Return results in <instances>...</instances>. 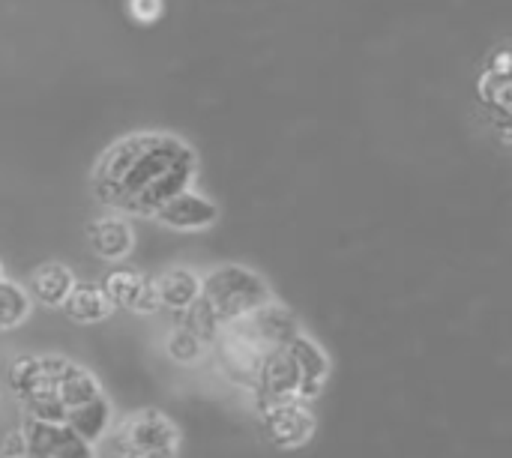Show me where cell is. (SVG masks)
Returning a JSON list of instances; mask_svg holds the SVG:
<instances>
[{"label":"cell","instance_id":"e0dca14e","mask_svg":"<svg viewBox=\"0 0 512 458\" xmlns=\"http://www.w3.org/2000/svg\"><path fill=\"white\" fill-rule=\"evenodd\" d=\"M9 387L15 396H21V402L45 387L48 384V375H45V366H42V357H18L12 366H9Z\"/></svg>","mask_w":512,"mask_h":458},{"label":"cell","instance_id":"7402d4cb","mask_svg":"<svg viewBox=\"0 0 512 458\" xmlns=\"http://www.w3.org/2000/svg\"><path fill=\"white\" fill-rule=\"evenodd\" d=\"M204 345L207 342H201L192 330H186L183 324H177L174 330H171V336H168V354H171V360H177V363H195L201 354H204Z\"/></svg>","mask_w":512,"mask_h":458},{"label":"cell","instance_id":"ac0fdd59","mask_svg":"<svg viewBox=\"0 0 512 458\" xmlns=\"http://www.w3.org/2000/svg\"><path fill=\"white\" fill-rule=\"evenodd\" d=\"M144 282L147 279L141 273H135V270H114V273L105 276L102 291H105V297H108L111 306L135 309V303H138V297L144 291Z\"/></svg>","mask_w":512,"mask_h":458},{"label":"cell","instance_id":"8992f818","mask_svg":"<svg viewBox=\"0 0 512 458\" xmlns=\"http://www.w3.org/2000/svg\"><path fill=\"white\" fill-rule=\"evenodd\" d=\"M261 426L267 441L276 447H303L315 435V417L306 402H279V405H258Z\"/></svg>","mask_w":512,"mask_h":458},{"label":"cell","instance_id":"7c38bea8","mask_svg":"<svg viewBox=\"0 0 512 458\" xmlns=\"http://www.w3.org/2000/svg\"><path fill=\"white\" fill-rule=\"evenodd\" d=\"M66 318L75 321V324H96V321H105L111 315V303L102 291V285H90V282H75L72 291L66 294V300L60 303Z\"/></svg>","mask_w":512,"mask_h":458},{"label":"cell","instance_id":"9a60e30c","mask_svg":"<svg viewBox=\"0 0 512 458\" xmlns=\"http://www.w3.org/2000/svg\"><path fill=\"white\" fill-rule=\"evenodd\" d=\"M72 285H75V276L60 261H48L33 273V297L45 306H60L66 294L72 291Z\"/></svg>","mask_w":512,"mask_h":458},{"label":"cell","instance_id":"52a82bcc","mask_svg":"<svg viewBox=\"0 0 512 458\" xmlns=\"http://www.w3.org/2000/svg\"><path fill=\"white\" fill-rule=\"evenodd\" d=\"M153 219L171 231H204L219 219V207L207 195H201L189 186V189L177 192L171 201H165L153 213Z\"/></svg>","mask_w":512,"mask_h":458},{"label":"cell","instance_id":"9c48e42d","mask_svg":"<svg viewBox=\"0 0 512 458\" xmlns=\"http://www.w3.org/2000/svg\"><path fill=\"white\" fill-rule=\"evenodd\" d=\"M42 366H45V375H48L51 390L66 405V411L102 396L96 378L87 369H81V366H75L69 360H63V357H42Z\"/></svg>","mask_w":512,"mask_h":458},{"label":"cell","instance_id":"603a6c76","mask_svg":"<svg viewBox=\"0 0 512 458\" xmlns=\"http://www.w3.org/2000/svg\"><path fill=\"white\" fill-rule=\"evenodd\" d=\"M126 9H129V15H132L135 21H141V24H153V21H159V18H162V12H165V0H126Z\"/></svg>","mask_w":512,"mask_h":458},{"label":"cell","instance_id":"ba28073f","mask_svg":"<svg viewBox=\"0 0 512 458\" xmlns=\"http://www.w3.org/2000/svg\"><path fill=\"white\" fill-rule=\"evenodd\" d=\"M237 324L246 330V336H249L261 351L279 348V345H285L288 339H294V336L300 333L294 312L285 309V306H279V303H273V300L264 303V306H258L255 312L237 318Z\"/></svg>","mask_w":512,"mask_h":458},{"label":"cell","instance_id":"4fadbf2b","mask_svg":"<svg viewBox=\"0 0 512 458\" xmlns=\"http://www.w3.org/2000/svg\"><path fill=\"white\" fill-rule=\"evenodd\" d=\"M156 291H159V306L180 315L201 297V279L186 267H174L156 279Z\"/></svg>","mask_w":512,"mask_h":458},{"label":"cell","instance_id":"44dd1931","mask_svg":"<svg viewBox=\"0 0 512 458\" xmlns=\"http://www.w3.org/2000/svg\"><path fill=\"white\" fill-rule=\"evenodd\" d=\"M24 408H27V417L39 420V423H63L66 420V405L57 399V393L51 387L27 396L24 399Z\"/></svg>","mask_w":512,"mask_h":458},{"label":"cell","instance_id":"d6986e66","mask_svg":"<svg viewBox=\"0 0 512 458\" xmlns=\"http://www.w3.org/2000/svg\"><path fill=\"white\" fill-rule=\"evenodd\" d=\"M30 315V297L15 282L0 279V330L18 327Z\"/></svg>","mask_w":512,"mask_h":458},{"label":"cell","instance_id":"cb8c5ba5","mask_svg":"<svg viewBox=\"0 0 512 458\" xmlns=\"http://www.w3.org/2000/svg\"><path fill=\"white\" fill-rule=\"evenodd\" d=\"M162 306H159V291H156V279H147L144 282V291H141V297H138V303H135V309L132 312H141V315H153V312H159Z\"/></svg>","mask_w":512,"mask_h":458},{"label":"cell","instance_id":"8fae6325","mask_svg":"<svg viewBox=\"0 0 512 458\" xmlns=\"http://www.w3.org/2000/svg\"><path fill=\"white\" fill-rule=\"evenodd\" d=\"M285 345H288V351H291V357H294V363H297V369H300L306 396L315 399V396L321 393L327 375H330V360H327V354H324L309 336H303V333H297V336L288 339Z\"/></svg>","mask_w":512,"mask_h":458},{"label":"cell","instance_id":"5b68a950","mask_svg":"<svg viewBox=\"0 0 512 458\" xmlns=\"http://www.w3.org/2000/svg\"><path fill=\"white\" fill-rule=\"evenodd\" d=\"M258 405H279V402H309L300 369L288 351V345L270 348L261 357L255 384H252Z\"/></svg>","mask_w":512,"mask_h":458},{"label":"cell","instance_id":"ffe728a7","mask_svg":"<svg viewBox=\"0 0 512 458\" xmlns=\"http://www.w3.org/2000/svg\"><path fill=\"white\" fill-rule=\"evenodd\" d=\"M180 324L186 327V330H192L201 342H213L216 336H219V330H222V321L216 318V312L198 297L189 309H183L180 315Z\"/></svg>","mask_w":512,"mask_h":458},{"label":"cell","instance_id":"d4e9b609","mask_svg":"<svg viewBox=\"0 0 512 458\" xmlns=\"http://www.w3.org/2000/svg\"><path fill=\"white\" fill-rule=\"evenodd\" d=\"M0 279H3V273H0Z\"/></svg>","mask_w":512,"mask_h":458},{"label":"cell","instance_id":"5bb4252c","mask_svg":"<svg viewBox=\"0 0 512 458\" xmlns=\"http://www.w3.org/2000/svg\"><path fill=\"white\" fill-rule=\"evenodd\" d=\"M81 441L87 444H99L111 426V405L105 402V396L93 399V402H84L78 408H69L66 411V420H63Z\"/></svg>","mask_w":512,"mask_h":458},{"label":"cell","instance_id":"6da1fadb","mask_svg":"<svg viewBox=\"0 0 512 458\" xmlns=\"http://www.w3.org/2000/svg\"><path fill=\"white\" fill-rule=\"evenodd\" d=\"M198 177L195 150L168 132H135L102 150L93 168L96 198L123 216H147Z\"/></svg>","mask_w":512,"mask_h":458},{"label":"cell","instance_id":"2e32d148","mask_svg":"<svg viewBox=\"0 0 512 458\" xmlns=\"http://www.w3.org/2000/svg\"><path fill=\"white\" fill-rule=\"evenodd\" d=\"M477 93L483 99V105L489 111H495V120L501 123V132L507 138V129H510V72H498V69H486L480 75V84H477Z\"/></svg>","mask_w":512,"mask_h":458},{"label":"cell","instance_id":"7a4b0ae2","mask_svg":"<svg viewBox=\"0 0 512 458\" xmlns=\"http://www.w3.org/2000/svg\"><path fill=\"white\" fill-rule=\"evenodd\" d=\"M201 300L216 312L222 324H228L270 303L273 297L261 276H255L252 270L240 264H225V267H216L201 282Z\"/></svg>","mask_w":512,"mask_h":458},{"label":"cell","instance_id":"277c9868","mask_svg":"<svg viewBox=\"0 0 512 458\" xmlns=\"http://www.w3.org/2000/svg\"><path fill=\"white\" fill-rule=\"evenodd\" d=\"M177 450L180 432L156 408L126 417L114 432V453L120 458H177Z\"/></svg>","mask_w":512,"mask_h":458},{"label":"cell","instance_id":"3957f363","mask_svg":"<svg viewBox=\"0 0 512 458\" xmlns=\"http://www.w3.org/2000/svg\"><path fill=\"white\" fill-rule=\"evenodd\" d=\"M6 458H96L93 444L81 441L66 423H39L24 414L21 426L3 438Z\"/></svg>","mask_w":512,"mask_h":458},{"label":"cell","instance_id":"30bf717a","mask_svg":"<svg viewBox=\"0 0 512 458\" xmlns=\"http://www.w3.org/2000/svg\"><path fill=\"white\" fill-rule=\"evenodd\" d=\"M87 240H90L93 252H96L99 258H105V261H120V258H126V255L132 252V243H135L126 216H123V213H114V210L105 213V216H99V219H93V222L87 225Z\"/></svg>","mask_w":512,"mask_h":458}]
</instances>
